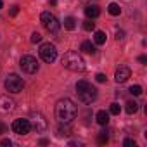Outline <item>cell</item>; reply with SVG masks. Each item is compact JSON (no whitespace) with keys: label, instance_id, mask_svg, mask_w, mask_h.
<instances>
[{"label":"cell","instance_id":"1","mask_svg":"<svg viewBox=\"0 0 147 147\" xmlns=\"http://www.w3.org/2000/svg\"><path fill=\"white\" fill-rule=\"evenodd\" d=\"M78 114V109L75 106L71 99H61L57 104H55V118L59 123H64V125H69L73 119L76 118Z\"/></svg>","mask_w":147,"mask_h":147},{"label":"cell","instance_id":"2","mask_svg":"<svg viewBox=\"0 0 147 147\" xmlns=\"http://www.w3.org/2000/svg\"><path fill=\"white\" fill-rule=\"evenodd\" d=\"M76 94H78V97H80V100L83 102V104H92L95 99H97V88L95 87H92L88 82H85V80H80L78 83H76Z\"/></svg>","mask_w":147,"mask_h":147},{"label":"cell","instance_id":"3","mask_svg":"<svg viewBox=\"0 0 147 147\" xmlns=\"http://www.w3.org/2000/svg\"><path fill=\"white\" fill-rule=\"evenodd\" d=\"M62 66L69 71H85V61L76 52H66L62 55Z\"/></svg>","mask_w":147,"mask_h":147},{"label":"cell","instance_id":"4","mask_svg":"<svg viewBox=\"0 0 147 147\" xmlns=\"http://www.w3.org/2000/svg\"><path fill=\"white\" fill-rule=\"evenodd\" d=\"M40 21H42V24H43V28L49 31V33H57L59 31V28H61V24H59V21H57V18L52 14V12H42L40 14Z\"/></svg>","mask_w":147,"mask_h":147},{"label":"cell","instance_id":"5","mask_svg":"<svg viewBox=\"0 0 147 147\" xmlns=\"http://www.w3.org/2000/svg\"><path fill=\"white\" fill-rule=\"evenodd\" d=\"M5 90L7 92H11V94H19L21 90H23V87H24V83H23V78H19L18 75H9L7 78H5Z\"/></svg>","mask_w":147,"mask_h":147},{"label":"cell","instance_id":"6","mask_svg":"<svg viewBox=\"0 0 147 147\" xmlns=\"http://www.w3.org/2000/svg\"><path fill=\"white\" fill-rule=\"evenodd\" d=\"M19 66H21V69L24 73H28V75H35L38 71V61L33 55H23L21 61H19Z\"/></svg>","mask_w":147,"mask_h":147},{"label":"cell","instance_id":"7","mask_svg":"<svg viewBox=\"0 0 147 147\" xmlns=\"http://www.w3.org/2000/svg\"><path fill=\"white\" fill-rule=\"evenodd\" d=\"M40 57L45 61V62H54L55 61V57H57V50H55V45H52L50 42L49 43H42L40 45Z\"/></svg>","mask_w":147,"mask_h":147},{"label":"cell","instance_id":"8","mask_svg":"<svg viewBox=\"0 0 147 147\" xmlns=\"http://www.w3.org/2000/svg\"><path fill=\"white\" fill-rule=\"evenodd\" d=\"M12 130H14V133H18V135H26V133H30V130H31V123H30V119H23V118L14 119V121H12Z\"/></svg>","mask_w":147,"mask_h":147},{"label":"cell","instance_id":"9","mask_svg":"<svg viewBox=\"0 0 147 147\" xmlns=\"http://www.w3.org/2000/svg\"><path fill=\"white\" fill-rule=\"evenodd\" d=\"M30 123H31V128H35L36 131H45L47 126H49V125H47V119H45L40 113H33Z\"/></svg>","mask_w":147,"mask_h":147},{"label":"cell","instance_id":"10","mask_svg":"<svg viewBox=\"0 0 147 147\" xmlns=\"http://www.w3.org/2000/svg\"><path fill=\"white\" fill-rule=\"evenodd\" d=\"M16 102L14 99H11L9 95H0V113H11L14 111Z\"/></svg>","mask_w":147,"mask_h":147},{"label":"cell","instance_id":"11","mask_svg":"<svg viewBox=\"0 0 147 147\" xmlns=\"http://www.w3.org/2000/svg\"><path fill=\"white\" fill-rule=\"evenodd\" d=\"M130 75H131V71H130V67H128V66H119V67L116 69L114 80H116L118 83H125V82L130 78Z\"/></svg>","mask_w":147,"mask_h":147},{"label":"cell","instance_id":"12","mask_svg":"<svg viewBox=\"0 0 147 147\" xmlns=\"http://www.w3.org/2000/svg\"><path fill=\"white\" fill-rule=\"evenodd\" d=\"M85 14H87L88 19H95V18L100 16V9H99V5H87L85 7Z\"/></svg>","mask_w":147,"mask_h":147},{"label":"cell","instance_id":"13","mask_svg":"<svg viewBox=\"0 0 147 147\" xmlns=\"http://www.w3.org/2000/svg\"><path fill=\"white\" fill-rule=\"evenodd\" d=\"M95 119H97V123H99V125L106 126V125L109 123V113H106V111H99V113H97V116H95Z\"/></svg>","mask_w":147,"mask_h":147},{"label":"cell","instance_id":"14","mask_svg":"<svg viewBox=\"0 0 147 147\" xmlns=\"http://www.w3.org/2000/svg\"><path fill=\"white\" fill-rule=\"evenodd\" d=\"M94 42H95L97 45H104V43H106V33H104V31H95Z\"/></svg>","mask_w":147,"mask_h":147},{"label":"cell","instance_id":"15","mask_svg":"<svg viewBox=\"0 0 147 147\" xmlns=\"http://www.w3.org/2000/svg\"><path fill=\"white\" fill-rule=\"evenodd\" d=\"M125 109H126V113H128V114H135V113L138 111V104H137L135 100H128Z\"/></svg>","mask_w":147,"mask_h":147},{"label":"cell","instance_id":"16","mask_svg":"<svg viewBox=\"0 0 147 147\" xmlns=\"http://www.w3.org/2000/svg\"><path fill=\"white\" fill-rule=\"evenodd\" d=\"M64 28L69 30V31H71V30H75V28H76V19H75V18H71V16L66 18V19H64Z\"/></svg>","mask_w":147,"mask_h":147},{"label":"cell","instance_id":"17","mask_svg":"<svg viewBox=\"0 0 147 147\" xmlns=\"http://www.w3.org/2000/svg\"><path fill=\"white\" fill-rule=\"evenodd\" d=\"M107 11H109V14H111V16H119V14H121V7H119L118 4H114V2H113V4H109Z\"/></svg>","mask_w":147,"mask_h":147},{"label":"cell","instance_id":"18","mask_svg":"<svg viewBox=\"0 0 147 147\" xmlns=\"http://www.w3.org/2000/svg\"><path fill=\"white\" fill-rule=\"evenodd\" d=\"M82 50L87 52V54H94V52H95V47H94L90 42H83V43H82Z\"/></svg>","mask_w":147,"mask_h":147},{"label":"cell","instance_id":"19","mask_svg":"<svg viewBox=\"0 0 147 147\" xmlns=\"http://www.w3.org/2000/svg\"><path fill=\"white\" fill-rule=\"evenodd\" d=\"M131 95H142V87L140 85H133V87H130V90H128Z\"/></svg>","mask_w":147,"mask_h":147},{"label":"cell","instance_id":"20","mask_svg":"<svg viewBox=\"0 0 147 147\" xmlns=\"http://www.w3.org/2000/svg\"><path fill=\"white\" fill-rule=\"evenodd\" d=\"M109 140V137H107V130H102L100 133H99V144H106Z\"/></svg>","mask_w":147,"mask_h":147},{"label":"cell","instance_id":"21","mask_svg":"<svg viewBox=\"0 0 147 147\" xmlns=\"http://www.w3.org/2000/svg\"><path fill=\"white\" fill-rule=\"evenodd\" d=\"M83 28H85L87 31H94V30H95V23H92L90 19H87V21L83 23Z\"/></svg>","mask_w":147,"mask_h":147},{"label":"cell","instance_id":"22","mask_svg":"<svg viewBox=\"0 0 147 147\" xmlns=\"http://www.w3.org/2000/svg\"><path fill=\"white\" fill-rule=\"evenodd\" d=\"M109 111H111V114H119L121 107H119V104H118V102H113V104H111V109H109Z\"/></svg>","mask_w":147,"mask_h":147},{"label":"cell","instance_id":"23","mask_svg":"<svg viewBox=\"0 0 147 147\" xmlns=\"http://www.w3.org/2000/svg\"><path fill=\"white\" fill-rule=\"evenodd\" d=\"M30 40H31V43H40V42H42V35L35 31V33L31 35V38H30Z\"/></svg>","mask_w":147,"mask_h":147},{"label":"cell","instance_id":"24","mask_svg":"<svg viewBox=\"0 0 147 147\" xmlns=\"http://www.w3.org/2000/svg\"><path fill=\"white\" fill-rule=\"evenodd\" d=\"M123 145H126V147H135L137 144H135V140H131V138H126V140L123 142Z\"/></svg>","mask_w":147,"mask_h":147},{"label":"cell","instance_id":"25","mask_svg":"<svg viewBox=\"0 0 147 147\" xmlns=\"http://www.w3.org/2000/svg\"><path fill=\"white\" fill-rule=\"evenodd\" d=\"M95 80H97V82H99V83H104V82H106V80H107V78H106V75H102V73H99V75H97V76H95Z\"/></svg>","mask_w":147,"mask_h":147},{"label":"cell","instance_id":"26","mask_svg":"<svg viewBox=\"0 0 147 147\" xmlns=\"http://www.w3.org/2000/svg\"><path fill=\"white\" fill-rule=\"evenodd\" d=\"M59 135H69V128H62V126H59Z\"/></svg>","mask_w":147,"mask_h":147},{"label":"cell","instance_id":"27","mask_svg":"<svg viewBox=\"0 0 147 147\" xmlns=\"http://www.w3.org/2000/svg\"><path fill=\"white\" fill-rule=\"evenodd\" d=\"M18 12H19V7H18V5H14V7L11 9V16H18Z\"/></svg>","mask_w":147,"mask_h":147},{"label":"cell","instance_id":"28","mask_svg":"<svg viewBox=\"0 0 147 147\" xmlns=\"http://www.w3.org/2000/svg\"><path fill=\"white\" fill-rule=\"evenodd\" d=\"M2 145H4V147H11V145H12V142H11L9 138H4V140H2Z\"/></svg>","mask_w":147,"mask_h":147},{"label":"cell","instance_id":"29","mask_svg":"<svg viewBox=\"0 0 147 147\" xmlns=\"http://www.w3.org/2000/svg\"><path fill=\"white\" fill-rule=\"evenodd\" d=\"M123 35H125V33H123L121 30H118V31H116V38H118V40H121V38H123Z\"/></svg>","mask_w":147,"mask_h":147},{"label":"cell","instance_id":"30","mask_svg":"<svg viewBox=\"0 0 147 147\" xmlns=\"http://www.w3.org/2000/svg\"><path fill=\"white\" fill-rule=\"evenodd\" d=\"M138 61H140L142 64H145V62H147V57H145V55H140V57H138Z\"/></svg>","mask_w":147,"mask_h":147},{"label":"cell","instance_id":"31","mask_svg":"<svg viewBox=\"0 0 147 147\" xmlns=\"http://www.w3.org/2000/svg\"><path fill=\"white\" fill-rule=\"evenodd\" d=\"M40 144H42V145H45V144H49V140H47V138H42V140H40Z\"/></svg>","mask_w":147,"mask_h":147},{"label":"cell","instance_id":"32","mask_svg":"<svg viewBox=\"0 0 147 147\" xmlns=\"http://www.w3.org/2000/svg\"><path fill=\"white\" fill-rule=\"evenodd\" d=\"M4 130H5V126H4L2 123H0V133H4Z\"/></svg>","mask_w":147,"mask_h":147},{"label":"cell","instance_id":"33","mask_svg":"<svg viewBox=\"0 0 147 147\" xmlns=\"http://www.w3.org/2000/svg\"><path fill=\"white\" fill-rule=\"evenodd\" d=\"M50 4H52V5H55V4H57V0H50Z\"/></svg>","mask_w":147,"mask_h":147},{"label":"cell","instance_id":"34","mask_svg":"<svg viewBox=\"0 0 147 147\" xmlns=\"http://www.w3.org/2000/svg\"><path fill=\"white\" fill-rule=\"evenodd\" d=\"M2 5H4V2H2V0H0V9H2Z\"/></svg>","mask_w":147,"mask_h":147}]
</instances>
